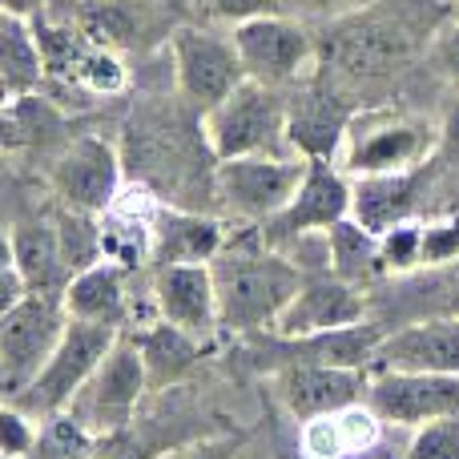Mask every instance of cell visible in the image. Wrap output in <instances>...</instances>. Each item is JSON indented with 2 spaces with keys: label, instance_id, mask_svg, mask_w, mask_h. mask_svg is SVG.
<instances>
[{
  "label": "cell",
  "instance_id": "obj_12",
  "mask_svg": "<svg viewBox=\"0 0 459 459\" xmlns=\"http://www.w3.org/2000/svg\"><path fill=\"white\" fill-rule=\"evenodd\" d=\"M351 198H355V182L339 169V161H307V178L290 206L262 222L258 234L266 246L290 254V246H299L302 238L326 234L334 222L351 218Z\"/></svg>",
  "mask_w": 459,
  "mask_h": 459
},
{
  "label": "cell",
  "instance_id": "obj_21",
  "mask_svg": "<svg viewBox=\"0 0 459 459\" xmlns=\"http://www.w3.org/2000/svg\"><path fill=\"white\" fill-rule=\"evenodd\" d=\"M230 238L234 234H230V222H222V218L182 206H161L158 234H153V262L158 266H174V262L214 266V258L230 246Z\"/></svg>",
  "mask_w": 459,
  "mask_h": 459
},
{
  "label": "cell",
  "instance_id": "obj_25",
  "mask_svg": "<svg viewBox=\"0 0 459 459\" xmlns=\"http://www.w3.org/2000/svg\"><path fill=\"white\" fill-rule=\"evenodd\" d=\"M61 299L69 318H81V323H101V326H117V331L129 323L126 270L109 266V262H93L81 274H73Z\"/></svg>",
  "mask_w": 459,
  "mask_h": 459
},
{
  "label": "cell",
  "instance_id": "obj_41",
  "mask_svg": "<svg viewBox=\"0 0 459 459\" xmlns=\"http://www.w3.org/2000/svg\"><path fill=\"white\" fill-rule=\"evenodd\" d=\"M439 315H459V262H455V286L447 290L444 307H439Z\"/></svg>",
  "mask_w": 459,
  "mask_h": 459
},
{
  "label": "cell",
  "instance_id": "obj_2",
  "mask_svg": "<svg viewBox=\"0 0 459 459\" xmlns=\"http://www.w3.org/2000/svg\"><path fill=\"white\" fill-rule=\"evenodd\" d=\"M444 13L447 4H431V0H387V4L363 8L331 24L318 56H326V65H334L347 77L395 73L436 32Z\"/></svg>",
  "mask_w": 459,
  "mask_h": 459
},
{
  "label": "cell",
  "instance_id": "obj_13",
  "mask_svg": "<svg viewBox=\"0 0 459 459\" xmlns=\"http://www.w3.org/2000/svg\"><path fill=\"white\" fill-rule=\"evenodd\" d=\"M121 174H126V158L117 153V145L97 134H85L73 137L65 150H56L53 166H48V186H53L56 206L101 218L121 198Z\"/></svg>",
  "mask_w": 459,
  "mask_h": 459
},
{
  "label": "cell",
  "instance_id": "obj_4",
  "mask_svg": "<svg viewBox=\"0 0 459 459\" xmlns=\"http://www.w3.org/2000/svg\"><path fill=\"white\" fill-rule=\"evenodd\" d=\"M302 178H307V161L299 153H282V158H230L214 161V178H210V198L222 210L230 226H262L290 206L299 194Z\"/></svg>",
  "mask_w": 459,
  "mask_h": 459
},
{
  "label": "cell",
  "instance_id": "obj_28",
  "mask_svg": "<svg viewBox=\"0 0 459 459\" xmlns=\"http://www.w3.org/2000/svg\"><path fill=\"white\" fill-rule=\"evenodd\" d=\"M65 77H69V85L85 89L89 97H117L129 85V65L113 48L97 45V40H81V45L69 40Z\"/></svg>",
  "mask_w": 459,
  "mask_h": 459
},
{
  "label": "cell",
  "instance_id": "obj_32",
  "mask_svg": "<svg viewBox=\"0 0 459 459\" xmlns=\"http://www.w3.org/2000/svg\"><path fill=\"white\" fill-rule=\"evenodd\" d=\"M407 459H459V415L415 428Z\"/></svg>",
  "mask_w": 459,
  "mask_h": 459
},
{
  "label": "cell",
  "instance_id": "obj_6",
  "mask_svg": "<svg viewBox=\"0 0 459 459\" xmlns=\"http://www.w3.org/2000/svg\"><path fill=\"white\" fill-rule=\"evenodd\" d=\"M69 323L73 318L61 294L40 290H32L29 299H21L13 310L0 315V391H4V399L21 395L45 371Z\"/></svg>",
  "mask_w": 459,
  "mask_h": 459
},
{
  "label": "cell",
  "instance_id": "obj_36",
  "mask_svg": "<svg viewBox=\"0 0 459 459\" xmlns=\"http://www.w3.org/2000/svg\"><path fill=\"white\" fill-rule=\"evenodd\" d=\"M210 16L218 21H250V16H266V13H282V0H202Z\"/></svg>",
  "mask_w": 459,
  "mask_h": 459
},
{
  "label": "cell",
  "instance_id": "obj_33",
  "mask_svg": "<svg viewBox=\"0 0 459 459\" xmlns=\"http://www.w3.org/2000/svg\"><path fill=\"white\" fill-rule=\"evenodd\" d=\"M242 447H246V431L222 428V431H210V436H198V439H182V444H174L158 459H238Z\"/></svg>",
  "mask_w": 459,
  "mask_h": 459
},
{
  "label": "cell",
  "instance_id": "obj_27",
  "mask_svg": "<svg viewBox=\"0 0 459 459\" xmlns=\"http://www.w3.org/2000/svg\"><path fill=\"white\" fill-rule=\"evenodd\" d=\"M326 242V270L339 274L342 282L359 286L371 294V286L383 278L379 266V234H371L367 226H359L355 218H342L323 234Z\"/></svg>",
  "mask_w": 459,
  "mask_h": 459
},
{
  "label": "cell",
  "instance_id": "obj_29",
  "mask_svg": "<svg viewBox=\"0 0 459 459\" xmlns=\"http://www.w3.org/2000/svg\"><path fill=\"white\" fill-rule=\"evenodd\" d=\"M101 436L85 428L73 411H56L45 415L37 428V444H32L29 459H93Z\"/></svg>",
  "mask_w": 459,
  "mask_h": 459
},
{
  "label": "cell",
  "instance_id": "obj_15",
  "mask_svg": "<svg viewBox=\"0 0 459 459\" xmlns=\"http://www.w3.org/2000/svg\"><path fill=\"white\" fill-rule=\"evenodd\" d=\"M367 302L371 294L359 286L342 282L331 270H307L294 302L282 310V318L274 323L278 339H302V334H323V331H339V326H355L367 318Z\"/></svg>",
  "mask_w": 459,
  "mask_h": 459
},
{
  "label": "cell",
  "instance_id": "obj_1",
  "mask_svg": "<svg viewBox=\"0 0 459 459\" xmlns=\"http://www.w3.org/2000/svg\"><path fill=\"white\" fill-rule=\"evenodd\" d=\"M307 270L286 250L262 242H234L214 258V286H218V315L222 331L238 334H262L274 331L282 310L294 302Z\"/></svg>",
  "mask_w": 459,
  "mask_h": 459
},
{
  "label": "cell",
  "instance_id": "obj_5",
  "mask_svg": "<svg viewBox=\"0 0 459 459\" xmlns=\"http://www.w3.org/2000/svg\"><path fill=\"white\" fill-rule=\"evenodd\" d=\"M202 137H206V150L214 153V161L258 158V153L282 158V153H290L282 89L258 85V81L238 85L218 109H210L202 117Z\"/></svg>",
  "mask_w": 459,
  "mask_h": 459
},
{
  "label": "cell",
  "instance_id": "obj_11",
  "mask_svg": "<svg viewBox=\"0 0 459 459\" xmlns=\"http://www.w3.org/2000/svg\"><path fill=\"white\" fill-rule=\"evenodd\" d=\"M359 109L334 81L307 77L286 97V145L302 161H339Z\"/></svg>",
  "mask_w": 459,
  "mask_h": 459
},
{
  "label": "cell",
  "instance_id": "obj_10",
  "mask_svg": "<svg viewBox=\"0 0 459 459\" xmlns=\"http://www.w3.org/2000/svg\"><path fill=\"white\" fill-rule=\"evenodd\" d=\"M150 391V371H145V359L137 351L134 334H121L113 342V351L105 355V363L89 375V383L77 391L69 411L85 423L93 436H113V431H126L134 423L142 395Z\"/></svg>",
  "mask_w": 459,
  "mask_h": 459
},
{
  "label": "cell",
  "instance_id": "obj_24",
  "mask_svg": "<svg viewBox=\"0 0 459 459\" xmlns=\"http://www.w3.org/2000/svg\"><path fill=\"white\" fill-rule=\"evenodd\" d=\"M383 436V420L367 403H355L347 411L318 415V420L302 423V459H355L371 452Z\"/></svg>",
  "mask_w": 459,
  "mask_h": 459
},
{
  "label": "cell",
  "instance_id": "obj_31",
  "mask_svg": "<svg viewBox=\"0 0 459 459\" xmlns=\"http://www.w3.org/2000/svg\"><path fill=\"white\" fill-rule=\"evenodd\" d=\"M459 262V210H439L423 222V270L455 266Z\"/></svg>",
  "mask_w": 459,
  "mask_h": 459
},
{
  "label": "cell",
  "instance_id": "obj_43",
  "mask_svg": "<svg viewBox=\"0 0 459 459\" xmlns=\"http://www.w3.org/2000/svg\"><path fill=\"white\" fill-rule=\"evenodd\" d=\"M455 4H459V0H455Z\"/></svg>",
  "mask_w": 459,
  "mask_h": 459
},
{
  "label": "cell",
  "instance_id": "obj_39",
  "mask_svg": "<svg viewBox=\"0 0 459 459\" xmlns=\"http://www.w3.org/2000/svg\"><path fill=\"white\" fill-rule=\"evenodd\" d=\"M342 4H347V0H282V13H286V8H294V13L323 16V13H339Z\"/></svg>",
  "mask_w": 459,
  "mask_h": 459
},
{
  "label": "cell",
  "instance_id": "obj_23",
  "mask_svg": "<svg viewBox=\"0 0 459 459\" xmlns=\"http://www.w3.org/2000/svg\"><path fill=\"white\" fill-rule=\"evenodd\" d=\"M8 258L21 266L29 286L40 294H65V286L73 278L61 250L56 218L53 222L48 218H13V226H8Z\"/></svg>",
  "mask_w": 459,
  "mask_h": 459
},
{
  "label": "cell",
  "instance_id": "obj_22",
  "mask_svg": "<svg viewBox=\"0 0 459 459\" xmlns=\"http://www.w3.org/2000/svg\"><path fill=\"white\" fill-rule=\"evenodd\" d=\"M145 359V371H150V391H174L178 383H186L194 375V367L214 351V339H198V334L182 331V326H169L161 318H150L145 326L129 331Z\"/></svg>",
  "mask_w": 459,
  "mask_h": 459
},
{
  "label": "cell",
  "instance_id": "obj_19",
  "mask_svg": "<svg viewBox=\"0 0 459 459\" xmlns=\"http://www.w3.org/2000/svg\"><path fill=\"white\" fill-rule=\"evenodd\" d=\"M439 158L431 166L415 169V174H387V178H355V198H351V218L367 226L371 234H387V230L411 222L420 206L436 194L439 186Z\"/></svg>",
  "mask_w": 459,
  "mask_h": 459
},
{
  "label": "cell",
  "instance_id": "obj_17",
  "mask_svg": "<svg viewBox=\"0 0 459 459\" xmlns=\"http://www.w3.org/2000/svg\"><path fill=\"white\" fill-rule=\"evenodd\" d=\"M153 318L182 326L198 339H214V331H222L214 266L174 262V266L153 270Z\"/></svg>",
  "mask_w": 459,
  "mask_h": 459
},
{
  "label": "cell",
  "instance_id": "obj_14",
  "mask_svg": "<svg viewBox=\"0 0 459 459\" xmlns=\"http://www.w3.org/2000/svg\"><path fill=\"white\" fill-rule=\"evenodd\" d=\"M367 407L387 428H423V423L459 415V375L431 371H383L371 375Z\"/></svg>",
  "mask_w": 459,
  "mask_h": 459
},
{
  "label": "cell",
  "instance_id": "obj_8",
  "mask_svg": "<svg viewBox=\"0 0 459 459\" xmlns=\"http://www.w3.org/2000/svg\"><path fill=\"white\" fill-rule=\"evenodd\" d=\"M169 65H174L178 101L198 117L218 109L238 85L250 81L234 40H222L206 29H194V24L169 32Z\"/></svg>",
  "mask_w": 459,
  "mask_h": 459
},
{
  "label": "cell",
  "instance_id": "obj_40",
  "mask_svg": "<svg viewBox=\"0 0 459 459\" xmlns=\"http://www.w3.org/2000/svg\"><path fill=\"white\" fill-rule=\"evenodd\" d=\"M40 8H45V0H4V13H13V16H29V21H37Z\"/></svg>",
  "mask_w": 459,
  "mask_h": 459
},
{
  "label": "cell",
  "instance_id": "obj_9",
  "mask_svg": "<svg viewBox=\"0 0 459 459\" xmlns=\"http://www.w3.org/2000/svg\"><path fill=\"white\" fill-rule=\"evenodd\" d=\"M230 40L238 45L246 77L270 89H294L299 81H307V73L318 61V48L310 40V32L286 13L238 21Z\"/></svg>",
  "mask_w": 459,
  "mask_h": 459
},
{
  "label": "cell",
  "instance_id": "obj_42",
  "mask_svg": "<svg viewBox=\"0 0 459 459\" xmlns=\"http://www.w3.org/2000/svg\"><path fill=\"white\" fill-rule=\"evenodd\" d=\"M455 174H459V169H455ZM447 210H459V182H455V194H452V206H447Z\"/></svg>",
  "mask_w": 459,
  "mask_h": 459
},
{
  "label": "cell",
  "instance_id": "obj_16",
  "mask_svg": "<svg viewBox=\"0 0 459 459\" xmlns=\"http://www.w3.org/2000/svg\"><path fill=\"white\" fill-rule=\"evenodd\" d=\"M278 399L299 423L318 415L347 411L355 403H367L371 371L367 367H323V363H290L274 375Z\"/></svg>",
  "mask_w": 459,
  "mask_h": 459
},
{
  "label": "cell",
  "instance_id": "obj_26",
  "mask_svg": "<svg viewBox=\"0 0 459 459\" xmlns=\"http://www.w3.org/2000/svg\"><path fill=\"white\" fill-rule=\"evenodd\" d=\"M0 77H4V101H21L40 89L48 77L45 45L29 16L4 13V32H0Z\"/></svg>",
  "mask_w": 459,
  "mask_h": 459
},
{
  "label": "cell",
  "instance_id": "obj_7",
  "mask_svg": "<svg viewBox=\"0 0 459 459\" xmlns=\"http://www.w3.org/2000/svg\"><path fill=\"white\" fill-rule=\"evenodd\" d=\"M126 331L117 326H101V323H81L73 318L69 331H65L61 347L53 351V359L45 363V371L21 391V395L4 399V403H16L24 407L29 415L45 420V415H56V411H69L77 391L89 383V375L105 363V355L113 351V342L121 339Z\"/></svg>",
  "mask_w": 459,
  "mask_h": 459
},
{
  "label": "cell",
  "instance_id": "obj_35",
  "mask_svg": "<svg viewBox=\"0 0 459 459\" xmlns=\"http://www.w3.org/2000/svg\"><path fill=\"white\" fill-rule=\"evenodd\" d=\"M169 447H174V444L153 447L145 436H137L134 428H126V431H113V436H101L93 459H158L161 452H169Z\"/></svg>",
  "mask_w": 459,
  "mask_h": 459
},
{
  "label": "cell",
  "instance_id": "obj_30",
  "mask_svg": "<svg viewBox=\"0 0 459 459\" xmlns=\"http://www.w3.org/2000/svg\"><path fill=\"white\" fill-rule=\"evenodd\" d=\"M379 266L383 278H411L415 270H423V222H411L387 230L379 238Z\"/></svg>",
  "mask_w": 459,
  "mask_h": 459
},
{
  "label": "cell",
  "instance_id": "obj_3",
  "mask_svg": "<svg viewBox=\"0 0 459 459\" xmlns=\"http://www.w3.org/2000/svg\"><path fill=\"white\" fill-rule=\"evenodd\" d=\"M439 158V126L420 113H383V117H355L351 137L339 153V169L355 178L415 174Z\"/></svg>",
  "mask_w": 459,
  "mask_h": 459
},
{
  "label": "cell",
  "instance_id": "obj_18",
  "mask_svg": "<svg viewBox=\"0 0 459 459\" xmlns=\"http://www.w3.org/2000/svg\"><path fill=\"white\" fill-rule=\"evenodd\" d=\"M383 371L459 375V315H428L420 323L387 331L371 363V375Z\"/></svg>",
  "mask_w": 459,
  "mask_h": 459
},
{
  "label": "cell",
  "instance_id": "obj_38",
  "mask_svg": "<svg viewBox=\"0 0 459 459\" xmlns=\"http://www.w3.org/2000/svg\"><path fill=\"white\" fill-rule=\"evenodd\" d=\"M439 166L459 169V97L447 109V121L439 126Z\"/></svg>",
  "mask_w": 459,
  "mask_h": 459
},
{
  "label": "cell",
  "instance_id": "obj_37",
  "mask_svg": "<svg viewBox=\"0 0 459 459\" xmlns=\"http://www.w3.org/2000/svg\"><path fill=\"white\" fill-rule=\"evenodd\" d=\"M431 56H436V69L459 89V21L444 32V37H436V48H431Z\"/></svg>",
  "mask_w": 459,
  "mask_h": 459
},
{
  "label": "cell",
  "instance_id": "obj_20",
  "mask_svg": "<svg viewBox=\"0 0 459 459\" xmlns=\"http://www.w3.org/2000/svg\"><path fill=\"white\" fill-rule=\"evenodd\" d=\"M158 210L161 198L145 186H134L121 194L101 214V262L137 274L153 258V234H158Z\"/></svg>",
  "mask_w": 459,
  "mask_h": 459
},
{
  "label": "cell",
  "instance_id": "obj_34",
  "mask_svg": "<svg viewBox=\"0 0 459 459\" xmlns=\"http://www.w3.org/2000/svg\"><path fill=\"white\" fill-rule=\"evenodd\" d=\"M37 428H40L37 415H29L16 403H4V411H0V455L4 459H29L32 444H37Z\"/></svg>",
  "mask_w": 459,
  "mask_h": 459
}]
</instances>
